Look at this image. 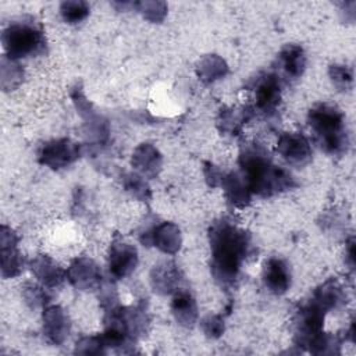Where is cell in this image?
Wrapping results in <instances>:
<instances>
[{
  "label": "cell",
  "instance_id": "cb8c5ba5",
  "mask_svg": "<svg viewBox=\"0 0 356 356\" xmlns=\"http://www.w3.org/2000/svg\"><path fill=\"white\" fill-rule=\"evenodd\" d=\"M202 330L209 338H218L224 332V321L218 316H207L200 323Z\"/></svg>",
  "mask_w": 356,
  "mask_h": 356
},
{
  "label": "cell",
  "instance_id": "7a4b0ae2",
  "mask_svg": "<svg viewBox=\"0 0 356 356\" xmlns=\"http://www.w3.org/2000/svg\"><path fill=\"white\" fill-rule=\"evenodd\" d=\"M243 179L250 192L267 196L292 186V177L282 168L271 164L257 147H246L239 157Z\"/></svg>",
  "mask_w": 356,
  "mask_h": 356
},
{
  "label": "cell",
  "instance_id": "5bb4252c",
  "mask_svg": "<svg viewBox=\"0 0 356 356\" xmlns=\"http://www.w3.org/2000/svg\"><path fill=\"white\" fill-rule=\"evenodd\" d=\"M281 99L280 83L274 75H267L256 86V103L261 111H274Z\"/></svg>",
  "mask_w": 356,
  "mask_h": 356
},
{
  "label": "cell",
  "instance_id": "277c9868",
  "mask_svg": "<svg viewBox=\"0 0 356 356\" xmlns=\"http://www.w3.org/2000/svg\"><path fill=\"white\" fill-rule=\"evenodd\" d=\"M1 42L11 58L36 54L44 44L42 32L29 22H13L8 25L1 35Z\"/></svg>",
  "mask_w": 356,
  "mask_h": 356
},
{
  "label": "cell",
  "instance_id": "7c38bea8",
  "mask_svg": "<svg viewBox=\"0 0 356 356\" xmlns=\"http://www.w3.org/2000/svg\"><path fill=\"white\" fill-rule=\"evenodd\" d=\"M153 242L164 253H175L181 246L179 228L172 222H163L153 228L145 243Z\"/></svg>",
  "mask_w": 356,
  "mask_h": 356
},
{
  "label": "cell",
  "instance_id": "4fadbf2b",
  "mask_svg": "<svg viewBox=\"0 0 356 356\" xmlns=\"http://www.w3.org/2000/svg\"><path fill=\"white\" fill-rule=\"evenodd\" d=\"M171 310L178 324L192 327L197 318V307L192 295L186 291H178L171 302Z\"/></svg>",
  "mask_w": 356,
  "mask_h": 356
},
{
  "label": "cell",
  "instance_id": "603a6c76",
  "mask_svg": "<svg viewBox=\"0 0 356 356\" xmlns=\"http://www.w3.org/2000/svg\"><path fill=\"white\" fill-rule=\"evenodd\" d=\"M330 76H331V81L334 82V85L342 90H346L348 88H350L352 81H353L352 71L346 65H337V64L331 65Z\"/></svg>",
  "mask_w": 356,
  "mask_h": 356
},
{
  "label": "cell",
  "instance_id": "30bf717a",
  "mask_svg": "<svg viewBox=\"0 0 356 356\" xmlns=\"http://www.w3.org/2000/svg\"><path fill=\"white\" fill-rule=\"evenodd\" d=\"M100 271L97 266L86 257L76 259L68 268V278L74 286L79 289H92L100 281Z\"/></svg>",
  "mask_w": 356,
  "mask_h": 356
},
{
  "label": "cell",
  "instance_id": "44dd1931",
  "mask_svg": "<svg viewBox=\"0 0 356 356\" xmlns=\"http://www.w3.org/2000/svg\"><path fill=\"white\" fill-rule=\"evenodd\" d=\"M225 72H227L225 61L216 54H210V56L204 57L197 67V75L200 76V79H203L206 82L216 81V79L224 76Z\"/></svg>",
  "mask_w": 356,
  "mask_h": 356
},
{
  "label": "cell",
  "instance_id": "5b68a950",
  "mask_svg": "<svg viewBox=\"0 0 356 356\" xmlns=\"http://www.w3.org/2000/svg\"><path fill=\"white\" fill-rule=\"evenodd\" d=\"M277 152L289 164L303 165L312 159V147L309 140L296 132H285L277 142Z\"/></svg>",
  "mask_w": 356,
  "mask_h": 356
},
{
  "label": "cell",
  "instance_id": "ac0fdd59",
  "mask_svg": "<svg viewBox=\"0 0 356 356\" xmlns=\"http://www.w3.org/2000/svg\"><path fill=\"white\" fill-rule=\"evenodd\" d=\"M152 286L159 293H170L178 285V270L172 263H161L154 266L152 271Z\"/></svg>",
  "mask_w": 356,
  "mask_h": 356
},
{
  "label": "cell",
  "instance_id": "e0dca14e",
  "mask_svg": "<svg viewBox=\"0 0 356 356\" xmlns=\"http://www.w3.org/2000/svg\"><path fill=\"white\" fill-rule=\"evenodd\" d=\"M31 268L32 273L38 277V280L49 288L58 286L64 280L63 271L57 267L56 263H53V260H50L46 256H38L32 261Z\"/></svg>",
  "mask_w": 356,
  "mask_h": 356
},
{
  "label": "cell",
  "instance_id": "9c48e42d",
  "mask_svg": "<svg viewBox=\"0 0 356 356\" xmlns=\"http://www.w3.org/2000/svg\"><path fill=\"white\" fill-rule=\"evenodd\" d=\"M43 332L51 343H63L70 332L65 312L58 306H50L43 313Z\"/></svg>",
  "mask_w": 356,
  "mask_h": 356
},
{
  "label": "cell",
  "instance_id": "d4e9b609",
  "mask_svg": "<svg viewBox=\"0 0 356 356\" xmlns=\"http://www.w3.org/2000/svg\"><path fill=\"white\" fill-rule=\"evenodd\" d=\"M104 342L102 338L90 337V338H82L79 342H76L75 352L78 353H103Z\"/></svg>",
  "mask_w": 356,
  "mask_h": 356
},
{
  "label": "cell",
  "instance_id": "ffe728a7",
  "mask_svg": "<svg viewBox=\"0 0 356 356\" xmlns=\"http://www.w3.org/2000/svg\"><path fill=\"white\" fill-rule=\"evenodd\" d=\"M323 309L331 310L338 307L343 303L345 295L342 288L335 281H327L324 285H321L313 298Z\"/></svg>",
  "mask_w": 356,
  "mask_h": 356
},
{
  "label": "cell",
  "instance_id": "ba28073f",
  "mask_svg": "<svg viewBox=\"0 0 356 356\" xmlns=\"http://www.w3.org/2000/svg\"><path fill=\"white\" fill-rule=\"evenodd\" d=\"M263 282L264 285L277 295L288 291L291 285V273L284 260L271 257L263 266Z\"/></svg>",
  "mask_w": 356,
  "mask_h": 356
},
{
  "label": "cell",
  "instance_id": "7402d4cb",
  "mask_svg": "<svg viewBox=\"0 0 356 356\" xmlns=\"http://www.w3.org/2000/svg\"><path fill=\"white\" fill-rule=\"evenodd\" d=\"M60 13L68 24H76L89 14V7L85 1H64L60 6Z\"/></svg>",
  "mask_w": 356,
  "mask_h": 356
},
{
  "label": "cell",
  "instance_id": "8fae6325",
  "mask_svg": "<svg viewBox=\"0 0 356 356\" xmlns=\"http://www.w3.org/2000/svg\"><path fill=\"white\" fill-rule=\"evenodd\" d=\"M1 271L4 277H14L21 271V257L17 250V238L7 227L1 228Z\"/></svg>",
  "mask_w": 356,
  "mask_h": 356
},
{
  "label": "cell",
  "instance_id": "484cf974",
  "mask_svg": "<svg viewBox=\"0 0 356 356\" xmlns=\"http://www.w3.org/2000/svg\"><path fill=\"white\" fill-rule=\"evenodd\" d=\"M127 189L139 199L149 197V188L138 175H129L127 179Z\"/></svg>",
  "mask_w": 356,
  "mask_h": 356
},
{
  "label": "cell",
  "instance_id": "2e32d148",
  "mask_svg": "<svg viewBox=\"0 0 356 356\" xmlns=\"http://www.w3.org/2000/svg\"><path fill=\"white\" fill-rule=\"evenodd\" d=\"M222 189L225 192L227 199L236 207H243L250 200V189L246 185L245 179L238 174H228L222 175L221 179Z\"/></svg>",
  "mask_w": 356,
  "mask_h": 356
},
{
  "label": "cell",
  "instance_id": "8992f818",
  "mask_svg": "<svg viewBox=\"0 0 356 356\" xmlns=\"http://www.w3.org/2000/svg\"><path fill=\"white\" fill-rule=\"evenodd\" d=\"M79 156V147L68 139H58L46 143L40 153L39 160L42 164L51 168H63L74 163Z\"/></svg>",
  "mask_w": 356,
  "mask_h": 356
},
{
  "label": "cell",
  "instance_id": "d6986e66",
  "mask_svg": "<svg viewBox=\"0 0 356 356\" xmlns=\"http://www.w3.org/2000/svg\"><path fill=\"white\" fill-rule=\"evenodd\" d=\"M280 58H281V64L288 75L298 78L305 71L306 56L300 46H296V44L285 46L280 54Z\"/></svg>",
  "mask_w": 356,
  "mask_h": 356
},
{
  "label": "cell",
  "instance_id": "52a82bcc",
  "mask_svg": "<svg viewBox=\"0 0 356 356\" xmlns=\"http://www.w3.org/2000/svg\"><path fill=\"white\" fill-rule=\"evenodd\" d=\"M138 263L136 249L128 243H114L110 248L108 267L115 278H124L131 274Z\"/></svg>",
  "mask_w": 356,
  "mask_h": 356
},
{
  "label": "cell",
  "instance_id": "6da1fadb",
  "mask_svg": "<svg viewBox=\"0 0 356 356\" xmlns=\"http://www.w3.org/2000/svg\"><path fill=\"white\" fill-rule=\"evenodd\" d=\"M210 245L211 270L216 280L224 285L232 284L248 253L249 239L246 234L231 222H216L210 229Z\"/></svg>",
  "mask_w": 356,
  "mask_h": 356
},
{
  "label": "cell",
  "instance_id": "3957f363",
  "mask_svg": "<svg viewBox=\"0 0 356 356\" xmlns=\"http://www.w3.org/2000/svg\"><path fill=\"white\" fill-rule=\"evenodd\" d=\"M309 125L314 132L321 149L327 153H341L348 146L343 131V115L331 104H318L309 113Z\"/></svg>",
  "mask_w": 356,
  "mask_h": 356
},
{
  "label": "cell",
  "instance_id": "9a60e30c",
  "mask_svg": "<svg viewBox=\"0 0 356 356\" xmlns=\"http://www.w3.org/2000/svg\"><path fill=\"white\" fill-rule=\"evenodd\" d=\"M132 163L140 172H143L145 175L153 177L160 170L161 156L154 146L149 143H143L139 147H136L132 156Z\"/></svg>",
  "mask_w": 356,
  "mask_h": 356
}]
</instances>
